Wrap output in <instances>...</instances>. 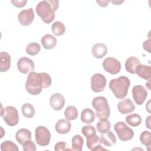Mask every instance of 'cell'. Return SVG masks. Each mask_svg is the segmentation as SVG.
<instances>
[{
    "instance_id": "6da1fadb",
    "label": "cell",
    "mask_w": 151,
    "mask_h": 151,
    "mask_svg": "<svg viewBox=\"0 0 151 151\" xmlns=\"http://www.w3.org/2000/svg\"><path fill=\"white\" fill-rule=\"evenodd\" d=\"M58 0H44L37 4L35 11L44 22L50 24L54 19L55 11L58 9Z\"/></svg>"
},
{
    "instance_id": "7a4b0ae2",
    "label": "cell",
    "mask_w": 151,
    "mask_h": 151,
    "mask_svg": "<svg viewBox=\"0 0 151 151\" xmlns=\"http://www.w3.org/2000/svg\"><path fill=\"white\" fill-rule=\"evenodd\" d=\"M130 85V81L128 77L120 76L110 80L109 88L117 99H123L127 94Z\"/></svg>"
},
{
    "instance_id": "3957f363",
    "label": "cell",
    "mask_w": 151,
    "mask_h": 151,
    "mask_svg": "<svg viewBox=\"0 0 151 151\" xmlns=\"http://www.w3.org/2000/svg\"><path fill=\"white\" fill-rule=\"evenodd\" d=\"M40 73L32 71L29 73L25 83V89L31 95L39 94L42 89Z\"/></svg>"
},
{
    "instance_id": "277c9868",
    "label": "cell",
    "mask_w": 151,
    "mask_h": 151,
    "mask_svg": "<svg viewBox=\"0 0 151 151\" xmlns=\"http://www.w3.org/2000/svg\"><path fill=\"white\" fill-rule=\"evenodd\" d=\"M92 106L96 110V116L99 119L104 120L109 118L110 110L106 98L103 96L94 97L92 101Z\"/></svg>"
},
{
    "instance_id": "5b68a950",
    "label": "cell",
    "mask_w": 151,
    "mask_h": 151,
    "mask_svg": "<svg viewBox=\"0 0 151 151\" xmlns=\"http://www.w3.org/2000/svg\"><path fill=\"white\" fill-rule=\"evenodd\" d=\"M1 115L5 122L9 126H16L19 122V116L17 109L14 106H7L2 108Z\"/></svg>"
},
{
    "instance_id": "8992f818",
    "label": "cell",
    "mask_w": 151,
    "mask_h": 151,
    "mask_svg": "<svg viewBox=\"0 0 151 151\" xmlns=\"http://www.w3.org/2000/svg\"><path fill=\"white\" fill-rule=\"evenodd\" d=\"M114 129L122 141L129 140L134 136L133 130L123 122H117L114 126Z\"/></svg>"
},
{
    "instance_id": "52a82bcc",
    "label": "cell",
    "mask_w": 151,
    "mask_h": 151,
    "mask_svg": "<svg viewBox=\"0 0 151 151\" xmlns=\"http://www.w3.org/2000/svg\"><path fill=\"white\" fill-rule=\"evenodd\" d=\"M35 138L37 143L41 146L49 145L51 139V133L45 126H39L35 129Z\"/></svg>"
},
{
    "instance_id": "ba28073f",
    "label": "cell",
    "mask_w": 151,
    "mask_h": 151,
    "mask_svg": "<svg viewBox=\"0 0 151 151\" xmlns=\"http://www.w3.org/2000/svg\"><path fill=\"white\" fill-rule=\"evenodd\" d=\"M91 88L94 93L103 91L106 86V78L100 73H96L92 76L90 81Z\"/></svg>"
},
{
    "instance_id": "9c48e42d",
    "label": "cell",
    "mask_w": 151,
    "mask_h": 151,
    "mask_svg": "<svg viewBox=\"0 0 151 151\" xmlns=\"http://www.w3.org/2000/svg\"><path fill=\"white\" fill-rule=\"evenodd\" d=\"M102 65L104 70L111 74H116L121 70L120 61L113 57H107L105 58Z\"/></svg>"
},
{
    "instance_id": "30bf717a",
    "label": "cell",
    "mask_w": 151,
    "mask_h": 151,
    "mask_svg": "<svg viewBox=\"0 0 151 151\" xmlns=\"http://www.w3.org/2000/svg\"><path fill=\"white\" fill-rule=\"evenodd\" d=\"M132 96L134 102L137 105L142 104L147 96V90L141 85H137L132 89Z\"/></svg>"
},
{
    "instance_id": "8fae6325",
    "label": "cell",
    "mask_w": 151,
    "mask_h": 151,
    "mask_svg": "<svg viewBox=\"0 0 151 151\" xmlns=\"http://www.w3.org/2000/svg\"><path fill=\"white\" fill-rule=\"evenodd\" d=\"M17 68L19 72L27 74L34 71L35 65L33 61L26 57L20 58L17 62Z\"/></svg>"
},
{
    "instance_id": "7c38bea8",
    "label": "cell",
    "mask_w": 151,
    "mask_h": 151,
    "mask_svg": "<svg viewBox=\"0 0 151 151\" xmlns=\"http://www.w3.org/2000/svg\"><path fill=\"white\" fill-rule=\"evenodd\" d=\"M34 19V12L32 8L22 10L18 15V19L24 26H28L32 24Z\"/></svg>"
},
{
    "instance_id": "4fadbf2b",
    "label": "cell",
    "mask_w": 151,
    "mask_h": 151,
    "mask_svg": "<svg viewBox=\"0 0 151 151\" xmlns=\"http://www.w3.org/2000/svg\"><path fill=\"white\" fill-rule=\"evenodd\" d=\"M100 139L96 134L88 137H87L86 145L88 149L92 151H101L106 150V149L103 148L101 145Z\"/></svg>"
},
{
    "instance_id": "5bb4252c",
    "label": "cell",
    "mask_w": 151,
    "mask_h": 151,
    "mask_svg": "<svg viewBox=\"0 0 151 151\" xmlns=\"http://www.w3.org/2000/svg\"><path fill=\"white\" fill-rule=\"evenodd\" d=\"M117 109L120 113L126 114L133 112L135 109V106L130 99H126L118 103Z\"/></svg>"
},
{
    "instance_id": "9a60e30c",
    "label": "cell",
    "mask_w": 151,
    "mask_h": 151,
    "mask_svg": "<svg viewBox=\"0 0 151 151\" xmlns=\"http://www.w3.org/2000/svg\"><path fill=\"white\" fill-rule=\"evenodd\" d=\"M50 104L54 110H60L65 104L64 97L60 93H54L50 97Z\"/></svg>"
},
{
    "instance_id": "2e32d148",
    "label": "cell",
    "mask_w": 151,
    "mask_h": 151,
    "mask_svg": "<svg viewBox=\"0 0 151 151\" xmlns=\"http://www.w3.org/2000/svg\"><path fill=\"white\" fill-rule=\"evenodd\" d=\"M15 138L19 144L23 145L31 140V132L27 129H20L16 133Z\"/></svg>"
},
{
    "instance_id": "e0dca14e",
    "label": "cell",
    "mask_w": 151,
    "mask_h": 151,
    "mask_svg": "<svg viewBox=\"0 0 151 151\" xmlns=\"http://www.w3.org/2000/svg\"><path fill=\"white\" fill-rule=\"evenodd\" d=\"M71 124L69 120L67 119H60L55 123V129L58 133L60 134H66L71 130Z\"/></svg>"
},
{
    "instance_id": "ac0fdd59",
    "label": "cell",
    "mask_w": 151,
    "mask_h": 151,
    "mask_svg": "<svg viewBox=\"0 0 151 151\" xmlns=\"http://www.w3.org/2000/svg\"><path fill=\"white\" fill-rule=\"evenodd\" d=\"M93 55L96 58H102L107 53V48L103 43H97L94 44L91 49Z\"/></svg>"
},
{
    "instance_id": "d6986e66",
    "label": "cell",
    "mask_w": 151,
    "mask_h": 151,
    "mask_svg": "<svg viewBox=\"0 0 151 151\" xmlns=\"http://www.w3.org/2000/svg\"><path fill=\"white\" fill-rule=\"evenodd\" d=\"M135 74H137L140 78L149 80L151 77V68L149 65L144 64H139L135 70Z\"/></svg>"
},
{
    "instance_id": "ffe728a7",
    "label": "cell",
    "mask_w": 151,
    "mask_h": 151,
    "mask_svg": "<svg viewBox=\"0 0 151 151\" xmlns=\"http://www.w3.org/2000/svg\"><path fill=\"white\" fill-rule=\"evenodd\" d=\"M11 67V56L6 51L0 52V71L5 72Z\"/></svg>"
},
{
    "instance_id": "44dd1931",
    "label": "cell",
    "mask_w": 151,
    "mask_h": 151,
    "mask_svg": "<svg viewBox=\"0 0 151 151\" xmlns=\"http://www.w3.org/2000/svg\"><path fill=\"white\" fill-rule=\"evenodd\" d=\"M100 142L106 146L111 147L116 143V138L111 131H108L100 135Z\"/></svg>"
},
{
    "instance_id": "7402d4cb",
    "label": "cell",
    "mask_w": 151,
    "mask_h": 151,
    "mask_svg": "<svg viewBox=\"0 0 151 151\" xmlns=\"http://www.w3.org/2000/svg\"><path fill=\"white\" fill-rule=\"evenodd\" d=\"M41 42L45 49L51 50L54 48L56 45L57 39L51 34H46L41 38Z\"/></svg>"
},
{
    "instance_id": "603a6c76",
    "label": "cell",
    "mask_w": 151,
    "mask_h": 151,
    "mask_svg": "<svg viewBox=\"0 0 151 151\" xmlns=\"http://www.w3.org/2000/svg\"><path fill=\"white\" fill-rule=\"evenodd\" d=\"M140 64V60L136 57L132 56L128 58L125 62V68L127 71L131 74H135L137 66Z\"/></svg>"
},
{
    "instance_id": "cb8c5ba5",
    "label": "cell",
    "mask_w": 151,
    "mask_h": 151,
    "mask_svg": "<svg viewBox=\"0 0 151 151\" xmlns=\"http://www.w3.org/2000/svg\"><path fill=\"white\" fill-rule=\"evenodd\" d=\"M95 118V113L91 109L86 108L82 110L81 113V120L82 122L87 124H90L94 121Z\"/></svg>"
},
{
    "instance_id": "d4e9b609",
    "label": "cell",
    "mask_w": 151,
    "mask_h": 151,
    "mask_svg": "<svg viewBox=\"0 0 151 151\" xmlns=\"http://www.w3.org/2000/svg\"><path fill=\"white\" fill-rule=\"evenodd\" d=\"M83 143H84V140L80 135L76 134L71 139L72 150L81 151Z\"/></svg>"
},
{
    "instance_id": "484cf974",
    "label": "cell",
    "mask_w": 151,
    "mask_h": 151,
    "mask_svg": "<svg viewBox=\"0 0 151 151\" xmlns=\"http://www.w3.org/2000/svg\"><path fill=\"white\" fill-rule=\"evenodd\" d=\"M64 116L68 120H74L78 117V111L73 106H68L64 111Z\"/></svg>"
},
{
    "instance_id": "4316f807",
    "label": "cell",
    "mask_w": 151,
    "mask_h": 151,
    "mask_svg": "<svg viewBox=\"0 0 151 151\" xmlns=\"http://www.w3.org/2000/svg\"><path fill=\"white\" fill-rule=\"evenodd\" d=\"M126 122L128 124L132 127H136L142 123V118L140 115L137 114H132L126 117Z\"/></svg>"
},
{
    "instance_id": "83f0119b",
    "label": "cell",
    "mask_w": 151,
    "mask_h": 151,
    "mask_svg": "<svg viewBox=\"0 0 151 151\" xmlns=\"http://www.w3.org/2000/svg\"><path fill=\"white\" fill-rule=\"evenodd\" d=\"M51 29L53 34L56 36H61L63 35L65 31L64 24L60 21L54 22L51 26Z\"/></svg>"
},
{
    "instance_id": "f1b7e54d",
    "label": "cell",
    "mask_w": 151,
    "mask_h": 151,
    "mask_svg": "<svg viewBox=\"0 0 151 151\" xmlns=\"http://www.w3.org/2000/svg\"><path fill=\"white\" fill-rule=\"evenodd\" d=\"M22 114L27 118H31L35 114V109L33 106L28 103H24L21 107Z\"/></svg>"
},
{
    "instance_id": "f546056e",
    "label": "cell",
    "mask_w": 151,
    "mask_h": 151,
    "mask_svg": "<svg viewBox=\"0 0 151 151\" xmlns=\"http://www.w3.org/2000/svg\"><path fill=\"white\" fill-rule=\"evenodd\" d=\"M111 127L110 122L107 119L100 120L99 121L96 125L97 130L101 133H104L110 130Z\"/></svg>"
},
{
    "instance_id": "4dcf8cb0",
    "label": "cell",
    "mask_w": 151,
    "mask_h": 151,
    "mask_svg": "<svg viewBox=\"0 0 151 151\" xmlns=\"http://www.w3.org/2000/svg\"><path fill=\"white\" fill-rule=\"evenodd\" d=\"M41 50V47L37 42H31L27 45L26 47V52L28 55H35L38 54Z\"/></svg>"
},
{
    "instance_id": "1f68e13d",
    "label": "cell",
    "mask_w": 151,
    "mask_h": 151,
    "mask_svg": "<svg viewBox=\"0 0 151 151\" xmlns=\"http://www.w3.org/2000/svg\"><path fill=\"white\" fill-rule=\"evenodd\" d=\"M1 150L2 151H18L16 144L10 140H5L1 144Z\"/></svg>"
},
{
    "instance_id": "d6a6232c",
    "label": "cell",
    "mask_w": 151,
    "mask_h": 151,
    "mask_svg": "<svg viewBox=\"0 0 151 151\" xmlns=\"http://www.w3.org/2000/svg\"><path fill=\"white\" fill-rule=\"evenodd\" d=\"M140 142L145 146L149 147L151 145V134L149 131L143 132L140 136Z\"/></svg>"
},
{
    "instance_id": "836d02e7",
    "label": "cell",
    "mask_w": 151,
    "mask_h": 151,
    "mask_svg": "<svg viewBox=\"0 0 151 151\" xmlns=\"http://www.w3.org/2000/svg\"><path fill=\"white\" fill-rule=\"evenodd\" d=\"M81 133L87 138V137L91 136L94 134H96V130L93 126L87 125V126H84L82 127Z\"/></svg>"
},
{
    "instance_id": "e575fe53",
    "label": "cell",
    "mask_w": 151,
    "mask_h": 151,
    "mask_svg": "<svg viewBox=\"0 0 151 151\" xmlns=\"http://www.w3.org/2000/svg\"><path fill=\"white\" fill-rule=\"evenodd\" d=\"M42 80V88L49 87L51 85L52 80L49 74L47 73H40Z\"/></svg>"
},
{
    "instance_id": "d590c367",
    "label": "cell",
    "mask_w": 151,
    "mask_h": 151,
    "mask_svg": "<svg viewBox=\"0 0 151 151\" xmlns=\"http://www.w3.org/2000/svg\"><path fill=\"white\" fill-rule=\"evenodd\" d=\"M24 151H35L37 150L36 145L31 140L22 145Z\"/></svg>"
},
{
    "instance_id": "8d00e7d4",
    "label": "cell",
    "mask_w": 151,
    "mask_h": 151,
    "mask_svg": "<svg viewBox=\"0 0 151 151\" xmlns=\"http://www.w3.org/2000/svg\"><path fill=\"white\" fill-rule=\"evenodd\" d=\"M67 144L64 142H59L57 143L54 146V150L55 151H61V150H71L66 147Z\"/></svg>"
},
{
    "instance_id": "74e56055",
    "label": "cell",
    "mask_w": 151,
    "mask_h": 151,
    "mask_svg": "<svg viewBox=\"0 0 151 151\" xmlns=\"http://www.w3.org/2000/svg\"><path fill=\"white\" fill-rule=\"evenodd\" d=\"M11 2L12 3L13 5L18 7V8H22L25 5V4L27 2V1L26 0H22V1H11Z\"/></svg>"
},
{
    "instance_id": "f35d334b",
    "label": "cell",
    "mask_w": 151,
    "mask_h": 151,
    "mask_svg": "<svg viewBox=\"0 0 151 151\" xmlns=\"http://www.w3.org/2000/svg\"><path fill=\"white\" fill-rule=\"evenodd\" d=\"M143 47L145 50L150 53V39L145 40L143 43Z\"/></svg>"
},
{
    "instance_id": "ab89813d",
    "label": "cell",
    "mask_w": 151,
    "mask_h": 151,
    "mask_svg": "<svg viewBox=\"0 0 151 151\" xmlns=\"http://www.w3.org/2000/svg\"><path fill=\"white\" fill-rule=\"evenodd\" d=\"M97 3L101 7H106L109 3V1H97Z\"/></svg>"
},
{
    "instance_id": "60d3db41",
    "label": "cell",
    "mask_w": 151,
    "mask_h": 151,
    "mask_svg": "<svg viewBox=\"0 0 151 151\" xmlns=\"http://www.w3.org/2000/svg\"><path fill=\"white\" fill-rule=\"evenodd\" d=\"M150 117H151V116H149L147 117V119H146V126H147V127L149 129H150L151 128H150Z\"/></svg>"
},
{
    "instance_id": "b9f144b4",
    "label": "cell",
    "mask_w": 151,
    "mask_h": 151,
    "mask_svg": "<svg viewBox=\"0 0 151 151\" xmlns=\"http://www.w3.org/2000/svg\"><path fill=\"white\" fill-rule=\"evenodd\" d=\"M110 2L111 3L115 4V5H120L122 3H123L124 2V1H117V0H115V1H111Z\"/></svg>"
}]
</instances>
